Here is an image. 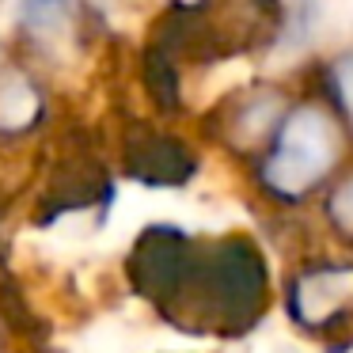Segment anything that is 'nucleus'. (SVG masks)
I'll list each match as a JSON object with an SVG mask.
<instances>
[{
  "label": "nucleus",
  "instance_id": "nucleus-1",
  "mask_svg": "<svg viewBox=\"0 0 353 353\" xmlns=\"http://www.w3.org/2000/svg\"><path fill=\"white\" fill-rule=\"evenodd\" d=\"M338 152L334 141V125L323 110L300 107L296 114L285 122L277 152L266 163V183L281 194H304L315 179H323V171L330 168Z\"/></svg>",
  "mask_w": 353,
  "mask_h": 353
},
{
  "label": "nucleus",
  "instance_id": "nucleus-2",
  "mask_svg": "<svg viewBox=\"0 0 353 353\" xmlns=\"http://www.w3.org/2000/svg\"><path fill=\"white\" fill-rule=\"evenodd\" d=\"M216 292H221V304L228 312H251L262 296V266L254 262V254L247 247H236V251H224L221 262L213 270Z\"/></svg>",
  "mask_w": 353,
  "mask_h": 353
},
{
  "label": "nucleus",
  "instance_id": "nucleus-3",
  "mask_svg": "<svg viewBox=\"0 0 353 353\" xmlns=\"http://www.w3.org/2000/svg\"><path fill=\"white\" fill-rule=\"evenodd\" d=\"M350 281L353 274H319V277H307V281H300L296 289V312L300 319H323L327 312H334L338 300L350 292Z\"/></svg>",
  "mask_w": 353,
  "mask_h": 353
},
{
  "label": "nucleus",
  "instance_id": "nucleus-4",
  "mask_svg": "<svg viewBox=\"0 0 353 353\" xmlns=\"http://www.w3.org/2000/svg\"><path fill=\"white\" fill-rule=\"evenodd\" d=\"M69 8H72L69 0H23V23L42 34L61 31L69 23Z\"/></svg>",
  "mask_w": 353,
  "mask_h": 353
},
{
  "label": "nucleus",
  "instance_id": "nucleus-5",
  "mask_svg": "<svg viewBox=\"0 0 353 353\" xmlns=\"http://www.w3.org/2000/svg\"><path fill=\"white\" fill-rule=\"evenodd\" d=\"M334 216L345 224V228H353V183L342 186V194L334 198Z\"/></svg>",
  "mask_w": 353,
  "mask_h": 353
},
{
  "label": "nucleus",
  "instance_id": "nucleus-6",
  "mask_svg": "<svg viewBox=\"0 0 353 353\" xmlns=\"http://www.w3.org/2000/svg\"><path fill=\"white\" fill-rule=\"evenodd\" d=\"M342 88H345V99H350V110H353V69L342 77Z\"/></svg>",
  "mask_w": 353,
  "mask_h": 353
}]
</instances>
